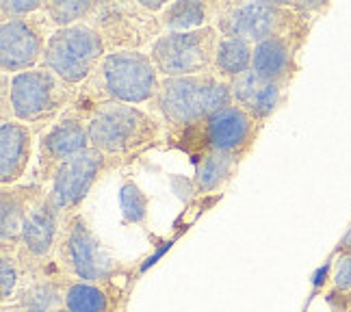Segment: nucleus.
<instances>
[{"mask_svg":"<svg viewBox=\"0 0 351 312\" xmlns=\"http://www.w3.org/2000/svg\"><path fill=\"white\" fill-rule=\"evenodd\" d=\"M219 39L221 35L213 24L186 33H160L150 46V59L160 78L213 74Z\"/></svg>","mask_w":351,"mask_h":312,"instance_id":"9","label":"nucleus"},{"mask_svg":"<svg viewBox=\"0 0 351 312\" xmlns=\"http://www.w3.org/2000/svg\"><path fill=\"white\" fill-rule=\"evenodd\" d=\"M61 228H63V213L57 208L55 200H52V195L46 189L44 195L33 204L22 228V237L16 250L22 269L44 265L55 259Z\"/></svg>","mask_w":351,"mask_h":312,"instance_id":"14","label":"nucleus"},{"mask_svg":"<svg viewBox=\"0 0 351 312\" xmlns=\"http://www.w3.org/2000/svg\"><path fill=\"white\" fill-rule=\"evenodd\" d=\"M310 31L291 33L271 37L267 42L254 46L252 70L256 72L263 83H274L287 87L300 72V52L306 44Z\"/></svg>","mask_w":351,"mask_h":312,"instance_id":"16","label":"nucleus"},{"mask_svg":"<svg viewBox=\"0 0 351 312\" xmlns=\"http://www.w3.org/2000/svg\"><path fill=\"white\" fill-rule=\"evenodd\" d=\"M332 287L339 293H351V252L339 250L332 259Z\"/></svg>","mask_w":351,"mask_h":312,"instance_id":"29","label":"nucleus"},{"mask_svg":"<svg viewBox=\"0 0 351 312\" xmlns=\"http://www.w3.org/2000/svg\"><path fill=\"white\" fill-rule=\"evenodd\" d=\"M254 59V44L241 37H221L215 52L213 74L219 76L226 83H230L237 76L252 70Z\"/></svg>","mask_w":351,"mask_h":312,"instance_id":"22","label":"nucleus"},{"mask_svg":"<svg viewBox=\"0 0 351 312\" xmlns=\"http://www.w3.org/2000/svg\"><path fill=\"white\" fill-rule=\"evenodd\" d=\"M261 130V121H256L245 108L232 102L193 126L169 132L167 143L193 160L208 152H223L243 160L254 150Z\"/></svg>","mask_w":351,"mask_h":312,"instance_id":"3","label":"nucleus"},{"mask_svg":"<svg viewBox=\"0 0 351 312\" xmlns=\"http://www.w3.org/2000/svg\"><path fill=\"white\" fill-rule=\"evenodd\" d=\"M42 130L16 119L0 121V184L13 187L31 169L35 145Z\"/></svg>","mask_w":351,"mask_h":312,"instance_id":"18","label":"nucleus"},{"mask_svg":"<svg viewBox=\"0 0 351 312\" xmlns=\"http://www.w3.org/2000/svg\"><path fill=\"white\" fill-rule=\"evenodd\" d=\"M241 160L223 152H208L195 158L193 187L197 193H215L223 189L237 176Z\"/></svg>","mask_w":351,"mask_h":312,"instance_id":"20","label":"nucleus"},{"mask_svg":"<svg viewBox=\"0 0 351 312\" xmlns=\"http://www.w3.org/2000/svg\"><path fill=\"white\" fill-rule=\"evenodd\" d=\"M57 29L44 11L29 18L0 22V70L16 76L42 65L48 39Z\"/></svg>","mask_w":351,"mask_h":312,"instance_id":"11","label":"nucleus"},{"mask_svg":"<svg viewBox=\"0 0 351 312\" xmlns=\"http://www.w3.org/2000/svg\"><path fill=\"white\" fill-rule=\"evenodd\" d=\"M39 11H44L42 0H3L0 3V22L29 18Z\"/></svg>","mask_w":351,"mask_h":312,"instance_id":"28","label":"nucleus"},{"mask_svg":"<svg viewBox=\"0 0 351 312\" xmlns=\"http://www.w3.org/2000/svg\"><path fill=\"white\" fill-rule=\"evenodd\" d=\"M285 98H287V87L274 85V83H263L261 89L256 91V96L252 98V102L245 106V111L265 126L267 119H271V115L282 106Z\"/></svg>","mask_w":351,"mask_h":312,"instance_id":"24","label":"nucleus"},{"mask_svg":"<svg viewBox=\"0 0 351 312\" xmlns=\"http://www.w3.org/2000/svg\"><path fill=\"white\" fill-rule=\"evenodd\" d=\"M124 274L126 269H121L117 276L104 282H85L67 278L63 306L72 312H124L130 287L134 282Z\"/></svg>","mask_w":351,"mask_h":312,"instance_id":"17","label":"nucleus"},{"mask_svg":"<svg viewBox=\"0 0 351 312\" xmlns=\"http://www.w3.org/2000/svg\"><path fill=\"white\" fill-rule=\"evenodd\" d=\"M3 312H7V310H3Z\"/></svg>","mask_w":351,"mask_h":312,"instance_id":"34","label":"nucleus"},{"mask_svg":"<svg viewBox=\"0 0 351 312\" xmlns=\"http://www.w3.org/2000/svg\"><path fill=\"white\" fill-rule=\"evenodd\" d=\"M67 276L59 269L55 259L22 269V282L16 297L3 306L7 312H57L63 308Z\"/></svg>","mask_w":351,"mask_h":312,"instance_id":"15","label":"nucleus"},{"mask_svg":"<svg viewBox=\"0 0 351 312\" xmlns=\"http://www.w3.org/2000/svg\"><path fill=\"white\" fill-rule=\"evenodd\" d=\"M106 54L109 52H106L100 33L91 24L83 22L52 33L42 65L55 72L65 85L78 89L96 72V67Z\"/></svg>","mask_w":351,"mask_h":312,"instance_id":"8","label":"nucleus"},{"mask_svg":"<svg viewBox=\"0 0 351 312\" xmlns=\"http://www.w3.org/2000/svg\"><path fill=\"white\" fill-rule=\"evenodd\" d=\"M74 96L76 89L65 85L44 65L11 76L9 100L13 119L42 132L72 106Z\"/></svg>","mask_w":351,"mask_h":312,"instance_id":"6","label":"nucleus"},{"mask_svg":"<svg viewBox=\"0 0 351 312\" xmlns=\"http://www.w3.org/2000/svg\"><path fill=\"white\" fill-rule=\"evenodd\" d=\"M96 9L98 3L93 0H48L44 3V13L55 29H67V26L89 22Z\"/></svg>","mask_w":351,"mask_h":312,"instance_id":"23","label":"nucleus"},{"mask_svg":"<svg viewBox=\"0 0 351 312\" xmlns=\"http://www.w3.org/2000/svg\"><path fill=\"white\" fill-rule=\"evenodd\" d=\"M104 39L106 52H132L152 46L163 33L158 16L137 3H98L96 13L87 22Z\"/></svg>","mask_w":351,"mask_h":312,"instance_id":"10","label":"nucleus"},{"mask_svg":"<svg viewBox=\"0 0 351 312\" xmlns=\"http://www.w3.org/2000/svg\"><path fill=\"white\" fill-rule=\"evenodd\" d=\"M163 33H186L213 24L210 3L202 0H173L158 16Z\"/></svg>","mask_w":351,"mask_h":312,"instance_id":"21","label":"nucleus"},{"mask_svg":"<svg viewBox=\"0 0 351 312\" xmlns=\"http://www.w3.org/2000/svg\"><path fill=\"white\" fill-rule=\"evenodd\" d=\"M22 282V265L16 254L0 252V302L7 306L16 297Z\"/></svg>","mask_w":351,"mask_h":312,"instance_id":"26","label":"nucleus"},{"mask_svg":"<svg viewBox=\"0 0 351 312\" xmlns=\"http://www.w3.org/2000/svg\"><path fill=\"white\" fill-rule=\"evenodd\" d=\"M121 200V221L126 226L130 224H143L147 219V208H150V197L132 180H126L119 191Z\"/></svg>","mask_w":351,"mask_h":312,"instance_id":"25","label":"nucleus"},{"mask_svg":"<svg viewBox=\"0 0 351 312\" xmlns=\"http://www.w3.org/2000/svg\"><path fill=\"white\" fill-rule=\"evenodd\" d=\"M228 85H230L232 102L245 108V106L252 102V98L256 96V91L261 89L263 80H261L258 76H256V72H254V70H250V72H245V74L237 76L234 80H230V83H228Z\"/></svg>","mask_w":351,"mask_h":312,"instance_id":"27","label":"nucleus"},{"mask_svg":"<svg viewBox=\"0 0 351 312\" xmlns=\"http://www.w3.org/2000/svg\"><path fill=\"white\" fill-rule=\"evenodd\" d=\"M160 74L150 59V52H109L89 76L85 85L76 89L70 108L78 113L104 102H121L132 106H152L160 91Z\"/></svg>","mask_w":351,"mask_h":312,"instance_id":"1","label":"nucleus"},{"mask_svg":"<svg viewBox=\"0 0 351 312\" xmlns=\"http://www.w3.org/2000/svg\"><path fill=\"white\" fill-rule=\"evenodd\" d=\"M139 5H141L145 11L154 13V16H160V13H163V9H165L169 3H165V0H139Z\"/></svg>","mask_w":351,"mask_h":312,"instance_id":"31","label":"nucleus"},{"mask_svg":"<svg viewBox=\"0 0 351 312\" xmlns=\"http://www.w3.org/2000/svg\"><path fill=\"white\" fill-rule=\"evenodd\" d=\"M93 150L119 165L167 141V126L156 113L141 106L104 102L83 113Z\"/></svg>","mask_w":351,"mask_h":312,"instance_id":"2","label":"nucleus"},{"mask_svg":"<svg viewBox=\"0 0 351 312\" xmlns=\"http://www.w3.org/2000/svg\"><path fill=\"white\" fill-rule=\"evenodd\" d=\"M210 13L213 26L221 37H241L254 46L271 37L310 31V16L287 7V0L210 3Z\"/></svg>","mask_w":351,"mask_h":312,"instance_id":"5","label":"nucleus"},{"mask_svg":"<svg viewBox=\"0 0 351 312\" xmlns=\"http://www.w3.org/2000/svg\"><path fill=\"white\" fill-rule=\"evenodd\" d=\"M117 167L119 163L106 158L98 150H93V147L59 165L46 189L52 200H55L57 208L63 213V219L80 213V206H83V202L91 193L93 184Z\"/></svg>","mask_w":351,"mask_h":312,"instance_id":"12","label":"nucleus"},{"mask_svg":"<svg viewBox=\"0 0 351 312\" xmlns=\"http://www.w3.org/2000/svg\"><path fill=\"white\" fill-rule=\"evenodd\" d=\"M328 280H332V261L328 265H323L317 274H315V289H321L326 287Z\"/></svg>","mask_w":351,"mask_h":312,"instance_id":"30","label":"nucleus"},{"mask_svg":"<svg viewBox=\"0 0 351 312\" xmlns=\"http://www.w3.org/2000/svg\"><path fill=\"white\" fill-rule=\"evenodd\" d=\"M89 147L91 141L87 130V117L74 111V108H67L55 124L39 134L35 169L31 180L39 184H48L59 165H63L72 156L89 150Z\"/></svg>","mask_w":351,"mask_h":312,"instance_id":"13","label":"nucleus"},{"mask_svg":"<svg viewBox=\"0 0 351 312\" xmlns=\"http://www.w3.org/2000/svg\"><path fill=\"white\" fill-rule=\"evenodd\" d=\"M44 191L46 184L33 180L0 189V252L16 254L26 217Z\"/></svg>","mask_w":351,"mask_h":312,"instance_id":"19","label":"nucleus"},{"mask_svg":"<svg viewBox=\"0 0 351 312\" xmlns=\"http://www.w3.org/2000/svg\"><path fill=\"white\" fill-rule=\"evenodd\" d=\"M228 104H232L230 85L215 74L163 78L152 113L165 121L167 132H178L221 111Z\"/></svg>","mask_w":351,"mask_h":312,"instance_id":"4","label":"nucleus"},{"mask_svg":"<svg viewBox=\"0 0 351 312\" xmlns=\"http://www.w3.org/2000/svg\"><path fill=\"white\" fill-rule=\"evenodd\" d=\"M57 312H72V310H67V308H65V306H63V308H59V310H57Z\"/></svg>","mask_w":351,"mask_h":312,"instance_id":"33","label":"nucleus"},{"mask_svg":"<svg viewBox=\"0 0 351 312\" xmlns=\"http://www.w3.org/2000/svg\"><path fill=\"white\" fill-rule=\"evenodd\" d=\"M55 263L67 278L85 282H104L124 269L102 245V241L93 232V226L83 213L63 219Z\"/></svg>","mask_w":351,"mask_h":312,"instance_id":"7","label":"nucleus"},{"mask_svg":"<svg viewBox=\"0 0 351 312\" xmlns=\"http://www.w3.org/2000/svg\"><path fill=\"white\" fill-rule=\"evenodd\" d=\"M339 250L351 252V226H349V230L345 232V237L341 239V243H339Z\"/></svg>","mask_w":351,"mask_h":312,"instance_id":"32","label":"nucleus"}]
</instances>
